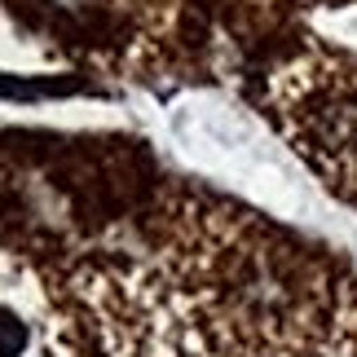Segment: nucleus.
I'll return each mask as SVG.
<instances>
[{"instance_id": "f257e3e1", "label": "nucleus", "mask_w": 357, "mask_h": 357, "mask_svg": "<svg viewBox=\"0 0 357 357\" xmlns=\"http://www.w3.org/2000/svg\"><path fill=\"white\" fill-rule=\"evenodd\" d=\"M291 132L322 172L357 185V75L313 71L296 79V98L287 106Z\"/></svg>"}]
</instances>
